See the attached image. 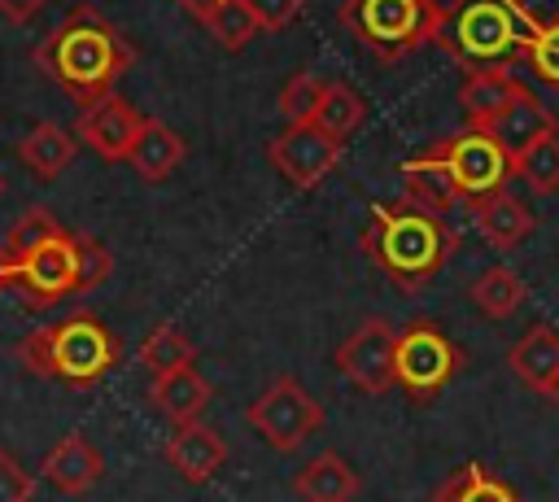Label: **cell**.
Instances as JSON below:
<instances>
[{"label":"cell","mask_w":559,"mask_h":502,"mask_svg":"<svg viewBox=\"0 0 559 502\" xmlns=\"http://www.w3.org/2000/svg\"><path fill=\"white\" fill-rule=\"evenodd\" d=\"M441 9L437 0H345L341 22L380 65H393L437 39Z\"/></svg>","instance_id":"obj_5"},{"label":"cell","mask_w":559,"mask_h":502,"mask_svg":"<svg viewBox=\"0 0 559 502\" xmlns=\"http://www.w3.org/2000/svg\"><path fill=\"white\" fill-rule=\"evenodd\" d=\"M511 175H520L537 196H555L559 192V131L542 135L533 148L511 157Z\"/></svg>","instance_id":"obj_28"},{"label":"cell","mask_w":559,"mask_h":502,"mask_svg":"<svg viewBox=\"0 0 559 502\" xmlns=\"http://www.w3.org/2000/svg\"><path fill=\"white\" fill-rule=\"evenodd\" d=\"M402 166H415V170H437L445 175V183L454 188L459 201H480L489 192H498L507 179H511V157L507 148H498V140L489 131H459V135H445L441 144L424 148L419 157H406Z\"/></svg>","instance_id":"obj_6"},{"label":"cell","mask_w":559,"mask_h":502,"mask_svg":"<svg viewBox=\"0 0 559 502\" xmlns=\"http://www.w3.org/2000/svg\"><path fill=\"white\" fill-rule=\"evenodd\" d=\"M192 358H197V349H192V340H188L175 323H157V327L140 340V354H135V362H140L148 375H166V371L192 367Z\"/></svg>","instance_id":"obj_25"},{"label":"cell","mask_w":559,"mask_h":502,"mask_svg":"<svg viewBox=\"0 0 559 502\" xmlns=\"http://www.w3.org/2000/svg\"><path fill=\"white\" fill-rule=\"evenodd\" d=\"M402 170V179H406V201L411 205H419V210H428V214H445L459 196H454V188L445 183V175H437V170H415V166H397Z\"/></svg>","instance_id":"obj_31"},{"label":"cell","mask_w":559,"mask_h":502,"mask_svg":"<svg viewBox=\"0 0 559 502\" xmlns=\"http://www.w3.org/2000/svg\"><path fill=\"white\" fill-rule=\"evenodd\" d=\"M39 476L61 493H87L105 476V454L83 432H66L39 463Z\"/></svg>","instance_id":"obj_13"},{"label":"cell","mask_w":559,"mask_h":502,"mask_svg":"<svg viewBox=\"0 0 559 502\" xmlns=\"http://www.w3.org/2000/svg\"><path fill=\"white\" fill-rule=\"evenodd\" d=\"M166 463L188 480V485H205L223 463H227V445L214 428H205L201 419L192 423H175V432L166 437Z\"/></svg>","instance_id":"obj_14"},{"label":"cell","mask_w":559,"mask_h":502,"mask_svg":"<svg viewBox=\"0 0 559 502\" xmlns=\"http://www.w3.org/2000/svg\"><path fill=\"white\" fill-rule=\"evenodd\" d=\"M140 131H144V113L118 92L92 100L74 118V140H83L100 162H127L131 144L140 140Z\"/></svg>","instance_id":"obj_12"},{"label":"cell","mask_w":559,"mask_h":502,"mask_svg":"<svg viewBox=\"0 0 559 502\" xmlns=\"http://www.w3.org/2000/svg\"><path fill=\"white\" fill-rule=\"evenodd\" d=\"M528 65H533L550 87H559V17H550V22L537 26V35H533V44H528Z\"/></svg>","instance_id":"obj_33"},{"label":"cell","mask_w":559,"mask_h":502,"mask_svg":"<svg viewBox=\"0 0 559 502\" xmlns=\"http://www.w3.org/2000/svg\"><path fill=\"white\" fill-rule=\"evenodd\" d=\"M288 489L301 502H349L358 493V471L336 450H323L288 480Z\"/></svg>","instance_id":"obj_18"},{"label":"cell","mask_w":559,"mask_h":502,"mask_svg":"<svg viewBox=\"0 0 559 502\" xmlns=\"http://www.w3.org/2000/svg\"><path fill=\"white\" fill-rule=\"evenodd\" d=\"M546 397H550V402H555V406H559V375H555V384H550V389H546Z\"/></svg>","instance_id":"obj_39"},{"label":"cell","mask_w":559,"mask_h":502,"mask_svg":"<svg viewBox=\"0 0 559 502\" xmlns=\"http://www.w3.org/2000/svg\"><path fill=\"white\" fill-rule=\"evenodd\" d=\"M13 271H17V258L4 249V240H0V292L4 288H13Z\"/></svg>","instance_id":"obj_37"},{"label":"cell","mask_w":559,"mask_h":502,"mask_svg":"<svg viewBox=\"0 0 559 502\" xmlns=\"http://www.w3.org/2000/svg\"><path fill=\"white\" fill-rule=\"evenodd\" d=\"M266 157L293 188H314L341 162V140L328 135L319 122H288L266 144Z\"/></svg>","instance_id":"obj_11"},{"label":"cell","mask_w":559,"mask_h":502,"mask_svg":"<svg viewBox=\"0 0 559 502\" xmlns=\"http://www.w3.org/2000/svg\"><path fill=\"white\" fill-rule=\"evenodd\" d=\"M459 371V345L432 323L415 319L406 332H397V354H393V384L411 402L437 397Z\"/></svg>","instance_id":"obj_7"},{"label":"cell","mask_w":559,"mask_h":502,"mask_svg":"<svg viewBox=\"0 0 559 502\" xmlns=\"http://www.w3.org/2000/svg\"><path fill=\"white\" fill-rule=\"evenodd\" d=\"M362 118H367V105H362V96H358L354 87H345V83H328V87H323V100H319L314 122H319L328 135L345 140L349 131H358Z\"/></svg>","instance_id":"obj_29"},{"label":"cell","mask_w":559,"mask_h":502,"mask_svg":"<svg viewBox=\"0 0 559 502\" xmlns=\"http://www.w3.org/2000/svg\"><path fill=\"white\" fill-rule=\"evenodd\" d=\"M74 240H79V292H92L96 284L109 279L114 253H109L96 236H87V231H74Z\"/></svg>","instance_id":"obj_32"},{"label":"cell","mask_w":559,"mask_h":502,"mask_svg":"<svg viewBox=\"0 0 559 502\" xmlns=\"http://www.w3.org/2000/svg\"><path fill=\"white\" fill-rule=\"evenodd\" d=\"M70 227L48 210V205H26L13 223H9V231L0 236L4 240V249L13 253V258H26L31 249H39V244H48V240H57V236H66Z\"/></svg>","instance_id":"obj_26"},{"label":"cell","mask_w":559,"mask_h":502,"mask_svg":"<svg viewBox=\"0 0 559 502\" xmlns=\"http://www.w3.org/2000/svg\"><path fill=\"white\" fill-rule=\"evenodd\" d=\"M323 79H314V74H288V83L280 87V113H284V122H314V113H319V100H323Z\"/></svg>","instance_id":"obj_30"},{"label":"cell","mask_w":559,"mask_h":502,"mask_svg":"<svg viewBox=\"0 0 559 502\" xmlns=\"http://www.w3.org/2000/svg\"><path fill=\"white\" fill-rule=\"evenodd\" d=\"M35 65L79 105L87 109L92 100L109 96L114 83L135 65V48L127 35L92 4H74L61 26L35 48Z\"/></svg>","instance_id":"obj_1"},{"label":"cell","mask_w":559,"mask_h":502,"mask_svg":"<svg viewBox=\"0 0 559 502\" xmlns=\"http://www.w3.org/2000/svg\"><path fill=\"white\" fill-rule=\"evenodd\" d=\"M13 358L44 380L87 389L118 367L122 345L96 314H70L61 323H44V327L26 332L13 345Z\"/></svg>","instance_id":"obj_4"},{"label":"cell","mask_w":559,"mask_h":502,"mask_svg":"<svg viewBox=\"0 0 559 502\" xmlns=\"http://www.w3.org/2000/svg\"><path fill=\"white\" fill-rule=\"evenodd\" d=\"M472 218H476L480 236H485L493 249H515V244L533 231V210H528L515 192H507V188H498V192L472 201Z\"/></svg>","instance_id":"obj_17"},{"label":"cell","mask_w":559,"mask_h":502,"mask_svg":"<svg viewBox=\"0 0 559 502\" xmlns=\"http://www.w3.org/2000/svg\"><path fill=\"white\" fill-rule=\"evenodd\" d=\"M393 354H397V332L389 327V319H362L332 354L336 371L367 397H380L393 389Z\"/></svg>","instance_id":"obj_9"},{"label":"cell","mask_w":559,"mask_h":502,"mask_svg":"<svg viewBox=\"0 0 559 502\" xmlns=\"http://www.w3.org/2000/svg\"><path fill=\"white\" fill-rule=\"evenodd\" d=\"M13 288L31 310H44V306L79 292V240H74V231H66V236L31 249L26 258H17Z\"/></svg>","instance_id":"obj_10"},{"label":"cell","mask_w":559,"mask_h":502,"mask_svg":"<svg viewBox=\"0 0 559 502\" xmlns=\"http://www.w3.org/2000/svg\"><path fill=\"white\" fill-rule=\"evenodd\" d=\"M127 162L135 166L140 179L162 183V179L183 162V140H179V131L166 127L162 118H144V131H140V140L131 144V157H127Z\"/></svg>","instance_id":"obj_21"},{"label":"cell","mask_w":559,"mask_h":502,"mask_svg":"<svg viewBox=\"0 0 559 502\" xmlns=\"http://www.w3.org/2000/svg\"><path fill=\"white\" fill-rule=\"evenodd\" d=\"M179 4H183V9H188V13L197 17V22H201V17H205V13H210V9L218 4V0H179Z\"/></svg>","instance_id":"obj_38"},{"label":"cell","mask_w":559,"mask_h":502,"mask_svg":"<svg viewBox=\"0 0 559 502\" xmlns=\"http://www.w3.org/2000/svg\"><path fill=\"white\" fill-rule=\"evenodd\" d=\"M210 397H214V389H210V380L197 371V362H192V367H179V371H166V375H153V384H148V402H153L170 423H192V419H201V410L210 406Z\"/></svg>","instance_id":"obj_16"},{"label":"cell","mask_w":559,"mask_h":502,"mask_svg":"<svg viewBox=\"0 0 559 502\" xmlns=\"http://www.w3.org/2000/svg\"><path fill=\"white\" fill-rule=\"evenodd\" d=\"M44 4H48V0H0V17L13 22V26H26Z\"/></svg>","instance_id":"obj_36"},{"label":"cell","mask_w":559,"mask_h":502,"mask_svg":"<svg viewBox=\"0 0 559 502\" xmlns=\"http://www.w3.org/2000/svg\"><path fill=\"white\" fill-rule=\"evenodd\" d=\"M35 498V476L17 463V454L0 450V502H31Z\"/></svg>","instance_id":"obj_34"},{"label":"cell","mask_w":559,"mask_h":502,"mask_svg":"<svg viewBox=\"0 0 559 502\" xmlns=\"http://www.w3.org/2000/svg\"><path fill=\"white\" fill-rule=\"evenodd\" d=\"M537 26L542 22L524 9V0H450L441 9L437 44L467 74L511 70L520 57H528Z\"/></svg>","instance_id":"obj_3"},{"label":"cell","mask_w":559,"mask_h":502,"mask_svg":"<svg viewBox=\"0 0 559 502\" xmlns=\"http://www.w3.org/2000/svg\"><path fill=\"white\" fill-rule=\"evenodd\" d=\"M323 423V406L306 393L297 375H275L253 402H249V428L280 454H293L306 445Z\"/></svg>","instance_id":"obj_8"},{"label":"cell","mask_w":559,"mask_h":502,"mask_svg":"<svg viewBox=\"0 0 559 502\" xmlns=\"http://www.w3.org/2000/svg\"><path fill=\"white\" fill-rule=\"evenodd\" d=\"M362 249L393 284H402L406 292H419V284H428L450 262V253L459 249V236L445 223V214H428L411 201H393L371 210L362 227Z\"/></svg>","instance_id":"obj_2"},{"label":"cell","mask_w":559,"mask_h":502,"mask_svg":"<svg viewBox=\"0 0 559 502\" xmlns=\"http://www.w3.org/2000/svg\"><path fill=\"white\" fill-rule=\"evenodd\" d=\"M74 153H79L74 135H70L66 127H57V122H35V127L26 131V140L17 144V157H22L39 179H57V175L74 162Z\"/></svg>","instance_id":"obj_23"},{"label":"cell","mask_w":559,"mask_h":502,"mask_svg":"<svg viewBox=\"0 0 559 502\" xmlns=\"http://www.w3.org/2000/svg\"><path fill=\"white\" fill-rule=\"evenodd\" d=\"M245 4L253 9V17H258L262 31H284V26L297 22L301 9H306V0H245Z\"/></svg>","instance_id":"obj_35"},{"label":"cell","mask_w":559,"mask_h":502,"mask_svg":"<svg viewBox=\"0 0 559 502\" xmlns=\"http://www.w3.org/2000/svg\"><path fill=\"white\" fill-rule=\"evenodd\" d=\"M476 131H489L493 140H498V148H507V157H520L524 148H533L542 135H555L559 131V122H555V113L524 87L498 118H489L485 127H476Z\"/></svg>","instance_id":"obj_15"},{"label":"cell","mask_w":559,"mask_h":502,"mask_svg":"<svg viewBox=\"0 0 559 502\" xmlns=\"http://www.w3.org/2000/svg\"><path fill=\"white\" fill-rule=\"evenodd\" d=\"M507 362H511V371H515L528 389L546 393V389L555 384V375H559V332H555L550 323H533V327L511 345Z\"/></svg>","instance_id":"obj_19"},{"label":"cell","mask_w":559,"mask_h":502,"mask_svg":"<svg viewBox=\"0 0 559 502\" xmlns=\"http://www.w3.org/2000/svg\"><path fill=\"white\" fill-rule=\"evenodd\" d=\"M524 297H528V288H524V279H520L511 266H489V271H480V275L467 284V301H472L480 314H489V319L515 314V310L524 306Z\"/></svg>","instance_id":"obj_24"},{"label":"cell","mask_w":559,"mask_h":502,"mask_svg":"<svg viewBox=\"0 0 559 502\" xmlns=\"http://www.w3.org/2000/svg\"><path fill=\"white\" fill-rule=\"evenodd\" d=\"M201 26L214 35V44L218 48H227V52H240L262 26H258V17H253V9L245 4V0H218L205 17H201Z\"/></svg>","instance_id":"obj_27"},{"label":"cell","mask_w":559,"mask_h":502,"mask_svg":"<svg viewBox=\"0 0 559 502\" xmlns=\"http://www.w3.org/2000/svg\"><path fill=\"white\" fill-rule=\"evenodd\" d=\"M432 502H520V493L498 480L485 463H459L437 489H432Z\"/></svg>","instance_id":"obj_22"},{"label":"cell","mask_w":559,"mask_h":502,"mask_svg":"<svg viewBox=\"0 0 559 502\" xmlns=\"http://www.w3.org/2000/svg\"><path fill=\"white\" fill-rule=\"evenodd\" d=\"M520 92H524V83L511 79L507 70H480V74H467V79L459 83V109H463L467 127H485V122L498 118Z\"/></svg>","instance_id":"obj_20"}]
</instances>
